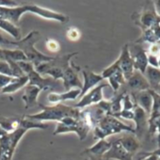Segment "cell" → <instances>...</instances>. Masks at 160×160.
I'll return each mask as SVG.
<instances>
[{
	"mask_svg": "<svg viewBox=\"0 0 160 160\" xmlns=\"http://www.w3.org/2000/svg\"><path fill=\"white\" fill-rule=\"evenodd\" d=\"M39 107L42 108L41 112L35 113V114L25 115V117L30 120L42 122H51V121H55L58 122L66 117H72L75 119H79L80 114H81L80 109H77L73 107L63 105L61 103L51 106V107L42 106L39 104Z\"/></svg>",
	"mask_w": 160,
	"mask_h": 160,
	"instance_id": "obj_1",
	"label": "cell"
},
{
	"mask_svg": "<svg viewBox=\"0 0 160 160\" xmlns=\"http://www.w3.org/2000/svg\"><path fill=\"white\" fill-rule=\"evenodd\" d=\"M40 32L37 30H32L25 38H22L19 41H12V46H16L20 49L25 54L28 61L31 62L35 68L42 63L50 61L54 58L44 55L35 48V43L40 41Z\"/></svg>",
	"mask_w": 160,
	"mask_h": 160,
	"instance_id": "obj_2",
	"label": "cell"
},
{
	"mask_svg": "<svg viewBox=\"0 0 160 160\" xmlns=\"http://www.w3.org/2000/svg\"><path fill=\"white\" fill-rule=\"evenodd\" d=\"M77 55L78 52H72L60 57H54L50 61L37 66L35 70L42 76L48 75L54 80H59L62 78L64 72L71 65L72 58Z\"/></svg>",
	"mask_w": 160,
	"mask_h": 160,
	"instance_id": "obj_3",
	"label": "cell"
},
{
	"mask_svg": "<svg viewBox=\"0 0 160 160\" xmlns=\"http://www.w3.org/2000/svg\"><path fill=\"white\" fill-rule=\"evenodd\" d=\"M92 131H93V138L96 140L106 139L108 137L111 135L118 134L123 131L135 134V129L133 127L124 124L117 118L110 115L104 116L97 122V124L92 128Z\"/></svg>",
	"mask_w": 160,
	"mask_h": 160,
	"instance_id": "obj_4",
	"label": "cell"
},
{
	"mask_svg": "<svg viewBox=\"0 0 160 160\" xmlns=\"http://www.w3.org/2000/svg\"><path fill=\"white\" fill-rule=\"evenodd\" d=\"M18 65L20 66L21 70L28 77V84L32 86H36L41 91H49L53 90L54 88L62 87V83L58 80H54L51 77H44L41 75L36 70L34 65L29 61H19Z\"/></svg>",
	"mask_w": 160,
	"mask_h": 160,
	"instance_id": "obj_5",
	"label": "cell"
},
{
	"mask_svg": "<svg viewBox=\"0 0 160 160\" xmlns=\"http://www.w3.org/2000/svg\"><path fill=\"white\" fill-rule=\"evenodd\" d=\"M131 18L132 21L135 23V25L140 28L141 31L152 28L159 19V17L155 12L153 3L151 1L146 2L145 7L140 12H134Z\"/></svg>",
	"mask_w": 160,
	"mask_h": 160,
	"instance_id": "obj_6",
	"label": "cell"
},
{
	"mask_svg": "<svg viewBox=\"0 0 160 160\" xmlns=\"http://www.w3.org/2000/svg\"><path fill=\"white\" fill-rule=\"evenodd\" d=\"M91 130H92V127L81 118V114H80V118L71 124H63L61 122H58L53 135L57 136L60 134L73 132L78 136L80 140H84L87 138Z\"/></svg>",
	"mask_w": 160,
	"mask_h": 160,
	"instance_id": "obj_7",
	"label": "cell"
},
{
	"mask_svg": "<svg viewBox=\"0 0 160 160\" xmlns=\"http://www.w3.org/2000/svg\"><path fill=\"white\" fill-rule=\"evenodd\" d=\"M108 86V84H107V83L97 85L96 87H94L93 89L89 91L83 97L80 98L79 101L75 104V106L73 108H75L77 109H82V108H86L93 106V105H97L98 103H100L103 100V90H104V88H106Z\"/></svg>",
	"mask_w": 160,
	"mask_h": 160,
	"instance_id": "obj_8",
	"label": "cell"
},
{
	"mask_svg": "<svg viewBox=\"0 0 160 160\" xmlns=\"http://www.w3.org/2000/svg\"><path fill=\"white\" fill-rule=\"evenodd\" d=\"M129 53L133 60L134 69L135 71H138L144 74L147 67H148V60H147V50H145L141 44L134 42L133 44L128 43Z\"/></svg>",
	"mask_w": 160,
	"mask_h": 160,
	"instance_id": "obj_9",
	"label": "cell"
},
{
	"mask_svg": "<svg viewBox=\"0 0 160 160\" xmlns=\"http://www.w3.org/2000/svg\"><path fill=\"white\" fill-rule=\"evenodd\" d=\"M81 70V68L71 63V65L67 68L64 72L62 76V86L63 89L68 92L72 89H79L81 90L83 87L82 80L78 76V72Z\"/></svg>",
	"mask_w": 160,
	"mask_h": 160,
	"instance_id": "obj_10",
	"label": "cell"
},
{
	"mask_svg": "<svg viewBox=\"0 0 160 160\" xmlns=\"http://www.w3.org/2000/svg\"><path fill=\"white\" fill-rule=\"evenodd\" d=\"M81 72L83 75V82H82L83 87L81 89L79 99L81 97H83L89 91H91L92 89L96 87L102 81V80H104L101 74L94 72L89 67H85L84 69H82Z\"/></svg>",
	"mask_w": 160,
	"mask_h": 160,
	"instance_id": "obj_11",
	"label": "cell"
},
{
	"mask_svg": "<svg viewBox=\"0 0 160 160\" xmlns=\"http://www.w3.org/2000/svg\"><path fill=\"white\" fill-rule=\"evenodd\" d=\"M29 12L40 16L43 19H47V20H53V21H57L59 23H67L69 21V17L66 16L63 13L58 12H54L51 11L49 9H45L42 7H40L38 5H29Z\"/></svg>",
	"mask_w": 160,
	"mask_h": 160,
	"instance_id": "obj_12",
	"label": "cell"
},
{
	"mask_svg": "<svg viewBox=\"0 0 160 160\" xmlns=\"http://www.w3.org/2000/svg\"><path fill=\"white\" fill-rule=\"evenodd\" d=\"M118 61H119L120 69H121L125 80H128L135 71L133 60H132V58H131L130 53H129L128 43H126L122 46V51H121V55L118 58Z\"/></svg>",
	"mask_w": 160,
	"mask_h": 160,
	"instance_id": "obj_13",
	"label": "cell"
},
{
	"mask_svg": "<svg viewBox=\"0 0 160 160\" xmlns=\"http://www.w3.org/2000/svg\"><path fill=\"white\" fill-rule=\"evenodd\" d=\"M102 158L107 160H133V155L125 151L119 139H116L114 141H111L110 149L103 155Z\"/></svg>",
	"mask_w": 160,
	"mask_h": 160,
	"instance_id": "obj_14",
	"label": "cell"
},
{
	"mask_svg": "<svg viewBox=\"0 0 160 160\" xmlns=\"http://www.w3.org/2000/svg\"><path fill=\"white\" fill-rule=\"evenodd\" d=\"M125 84L127 88L132 91L131 92H138L151 90L145 75L138 71H134L130 78L126 80Z\"/></svg>",
	"mask_w": 160,
	"mask_h": 160,
	"instance_id": "obj_15",
	"label": "cell"
},
{
	"mask_svg": "<svg viewBox=\"0 0 160 160\" xmlns=\"http://www.w3.org/2000/svg\"><path fill=\"white\" fill-rule=\"evenodd\" d=\"M130 95L132 97L134 104L141 108L146 112V114L150 116L152 108V96L151 94L150 90L138 92H131Z\"/></svg>",
	"mask_w": 160,
	"mask_h": 160,
	"instance_id": "obj_16",
	"label": "cell"
},
{
	"mask_svg": "<svg viewBox=\"0 0 160 160\" xmlns=\"http://www.w3.org/2000/svg\"><path fill=\"white\" fill-rule=\"evenodd\" d=\"M134 122L136 124L135 129V135L138 136V138L141 137L145 131L148 130V120L149 116L146 114V112L139 108L138 106L135 105L134 107Z\"/></svg>",
	"mask_w": 160,
	"mask_h": 160,
	"instance_id": "obj_17",
	"label": "cell"
},
{
	"mask_svg": "<svg viewBox=\"0 0 160 160\" xmlns=\"http://www.w3.org/2000/svg\"><path fill=\"white\" fill-rule=\"evenodd\" d=\"M80 92H81V90H79V89H72L62 93L50 92L47 95V101L51 104L57 105L61 102H65L69 100H76L79 98Z\"/></svg>",
	"mask_w": 160,
	"mask_h": 160,
	"instance_id": "obj_18",
	"label": "cell"
},
{
	"mask_svg": "<svg viewBox=\"0 0 160 160\" xmlns=\"http://www.w3.org/2000/svg\"><path fill=\"white\" fill-rule=\"evenodd\" d=\"M42 91L37 88L36 86H32L28 84L25 87V92L22 97L24 104H25V108H32L36 106H39L38 103V97L39 94Z\"/></svg>",
	"mask_w": 160,
	"mask_h": 160,
	"instance_id": "obj_19",
	"label": "cell"
},
{
	"mask_svg": "<svg viewBox=\"0 0 160 160\" xmlns=\"http://www.w3.org/2000/svg\"><path fill=\"white\" fill-rule=\"evenodd\" d=\"M110 147H111L110 141H108L107 139H100L97 140V142L92 147H89L86 150H84L82 153L102 158L103 155L110 149Z\"/></svg>",
	"mask_w": 160,
	"mask_h": 160,
	"instance_id": "obj_20",
	"label": "cell"
},
{
	"mask_svg": "<svg viewBox=\"0 0 160 160\" xmlns=\"http://www.w3.org/2000/svg\"><path fill=\"white\" fill-rule=\"evenodd\" d=\"M12 156L8 133L0 127V160H12Z\"/></svg>",
	"mask_w": 160,
	"mask_h": 160,
	"instance_id": "obj_21",
	"label": "cell"
},
{
	"mask_svg": "<svg viewBox=\"0 0 160 160\" xmlns=\"http://www.w3.org/2000/svg\"><path fill=\"white\" fill-rule=\"evenodd\" d=\"M119 140L122 146L125 149V151L129 152L131 155H134L141 146L138 139L133 135H125L122 138H119Z\"/></svg>",
	"mask_w": 160,
	"mask_h": 160,
	"instance_id": "obj_22",
	"label": "cell"
},
{
	"mask_svg": "<svg viewBox=\"0 0 160 160\" xmlns=\"http://www.w3.org/2000/svg\"><path fill=\"white\" fill-rule=\"evenodd\" d=\"M28 84V77L27 75H24L22 77H17V78H14L12 81L8 86H6L0 92L2 94H12L25 88Z\"/></svg>",
	"mask_w": 160,
	"mask_h": 160,
	"instance_id": "obj_23",
	"label": "cell"
},
{
	"mask_svg": "<svg viewBox=\"0 0 160 160\" xmlns=\"http://www.w3.org/2000/svg\"><path fill=\"white\" fill-rule=\"evenodd\" d=\"M144 75L150 85V89L155 91L160 85V69L148 66L144 72Z\"/></svg>",
	"mask_w": 160,
	"mask_h": 160,
	"instance_id": "obj_24",
	"label": "cell"
},
{
	"mask_svg": "<svg viewBox=\"0 0 160 160\" xmlns=\"http://www.w3.org/2000/svg\"><path fill=\"white\" fill-rule=\"evenodd\" d=\"M0 29H2L5 32H7L8 34H10L16 41H19L22 39L21 28L19 27H17L16 25H14V24H12L7 20L0 19Z\"/></svg>",
	"mask_w": 160,
	"mask_h": 160,
	"instance_id": "obj_25",
	"label": "cell"
},
{
	"mask_svg": "<svg viewBox=\"0 0 160 160\" xmlns=\"http://www.w3.org/2000/svg\"><path fill=\"white\" fill-rule=\"evenodd\" d=\"M28 130L23 126H19L16 130H14L12 133H8V137H9V141H10V145H11V150L12 152L14 153L15 149L17 147V145L19 144L20 140L22 139V138L25 136V134L28 132Z\"/></svg>",
	"mask_w": 160,
	"mask_h": 160,
	"instance_id": "obj_26",
	"label": "cell"
},
{
	"mask_svg": "<svg viewBox=\"0 0 160 160\" xmlns=\"http://www.w3.org/2000/svg\"><path fill=\"white\" fill-rule=\"evenodd\" d=\"M3 56H4V60H12L15 62L28 61L25 54L18 48L16 49L3 48Z\"/></svg>",
	"mask_w": 160,
	"mask_h": 160,
	"instance_id": "obj_27",
	"label": "cell"
},
{
	"mask_svg": "<svg viewBox=\"0 0 160 160\" xmlns=\"http://www.w3.org/2000/svg\"><path fill=\"white\" fill-rule=\"evenodd\" d=\"M108 79V86H110L115 92H118L120 90L121 86L124 85L126 82V80H125L121 70H118L115 73H113Z\"/></svg>",
	"mask_w": 160,
	"mask_h": 160,
	"instance_id": "obj_28",
	"label": "cell"
},
{
	"mask_svg": "<svg viewBox=\"0 0 160 160\" xmlns=\"http://www.w3.org/2000/svg\"><path fill=\"white\" fill-rule=\"evenodd\" d=\"M21 118H0V127L7 133H12L20 126Z\"/></svg>",
	"mask_w": 160,
	"mask_h": 160,
	"instance_id": "obj_29",
	"label": "cell"
},
{
	"mask_svg": "<svg viewBox=\"0 0 160 160\" xmlns=\"http://www.w3.org/2000/svg\"><path fill=\"white\" fill-rule=\"evenodd\" d=\"M126 91L125 92H122V93H119L117 94L115 97H113L110 101V112H109V115L111 116H114L116 114H118L119 112L122 111V98L125 94Z\"/></svg>",
	"mask_w": 160,
	"mask_h": 160,
	"instance_id": "obj_30",
	"label": "cell"
},
{
	"mask_svg": "<svg viewBox=\"0 0 160 160\" xmlns=\"http://www.w3.org/2000/svg\"><path fill=\"white\" fill-rule=\"evenodd\" d=\"M159 40L155 36L153 30L152 28H149V29L143 30L141 36L139 37V39H138L135 42L139 43V44H140V42H148L150 44H153V43H156Z\"/></svg>",
	"mask_w": 160,
	"mask_h": 160,
	"instance_id": "obj_31",
	"label": "cell"
},
{
	"mask_svg": "<svg viewBox=\"0 0 160 160\" xmlns=\"http://www.w3.org/2000/svg\"><path fill=\"white\" fill-rule=\"evenodd\" d=\"M118 70H121V69H120V66H119V61L117 59L111 65H109L108 67H107L106 69H104L103 72H102V73H101V75H102L103 79H108L113 73H115Z\"/></svg>",
	"mask_w": 160,
	"mask_h": 160,
	"instance_id": "obj_32",
	"label": "cell"
},
{
	"mask_svg": "<svg viewBox=\"0 0 160 160\" xmlns=\"http://www.w3.org/2000/svg\"><path fill=\"white\" fill-rule=\"evenodd\" d=\"M66 38L70 42H77L80 38H81V32H80V30L77 28L72 27L67 29Z\"/></svg>",
	"mask_w": 160,
	"mask_h": 160,
	"instance_id": "obj_33",
	"label": "cell"
},
{
	"mask_svg": "<svg viewBox=\"0 0 160 160\" xmlns=\"http://www.w3.org/2000/svg\"><path fill=\"white\" fill-rule=\"evenodd\" d=\"M134 107H135V104L132 100L130 93L125 92L122 98V110H133Z\"/></svg>",
	"mask_w": 160,
	"mask_h": 160,
	"instance_id": "obj_34",
	"label": "cell"
},
{
	"mask_svg": "<svg viewBox=\"0 0 160 160\" xmlns=\"http://www.w3.org/2000/svg\"><path fill=\"white\" fill-rule=\"evenodd\" d=\"M45 47L48 49V51L53 52V53H57L60 49V45L58 42L54 39H48L45 42Z\"/></svg>",
	"mask_w": 160,
	"mask_h": 160,
	"instance_id": "obj_35",
	"label": "cell"
},
{
	"mask_svg": "<svg viewBox=\"0 0 160 160\" xmlns=\"http://www.w3.org/2000/svg\"><path fill=\"white\" fill-rule=\"evenodd\" d=\"M0 73L8 75V76H11V77H13L12 76V72L11 66H10V64H9L8 61L0 59Z\"/></svg>",
	"mask_w": 160,
	"mask_h": 160,
	"instance_id": "obj_36",
	"label": "cell"
},
{
	"mask_svg": "<svg viewBox=\"0 0 160 160\" xmlns=\"http://www.w3.org/2000/svg\"><path fill=\"white\" fill-rule=\"evenodd\" d=\"M158 58L155 55L147 53V60H148V66H151L152 68H159V63H158ZM160 69V68H159Z\"/></svg>",
	"mask_w": 160,
	"mask_h": 160,
	"instance_id": "obj_37",
	"label": "cell"
},
{
	"mask_svg": "<svg viewBox=\"0 0 160 160\" xmlns=\"http://www.w3.org/2000/svg\"><path fill=\"white\" fill-rule=\"evenodd\" d=\"M13 79H14L13 77L0 73V92H1L6 86H8Z\"/></svg>",
	"mask_w": 160,
	"mask_h": 160,
	"instance_id": "obj_38",
	"label": "cell"
},
{
	"mask_svg": "<svg viewBox=\"0 0 160 160\" xmlns=\"http://www.w3.org/2000/svg\"><path fill=\"white\" fill-rule=\"evenodd\" d=\"M113 117H115V118H123V119H126V120H134V110H122L121 112L114 115Z\"/></svg>",
	"mask_w": 160,
	"mask_h": 160,
	"instance_id": "obj_39",
	"label": "cell"
},
{
	"mask_svg": "<svg viewBox=\"0 0 160 160\" xmlns=\"http://www.w3.org/2000/svg\"><path fill=\"white\" fill-rule=\"evenodd\" d=\"M147 53H150V54H152V55H155V56L159 57L160 56V46H159V44L157 42L153 43V44H151L149 50L147 51Z\"/></svg>",
	"mask_w": 160,
	"mask_h": 160,
	"instance_id": "obj_40",
	"label": "cell"
},
{
	"mask_svg": "<svg viewBox=\"0 0 160 160\" xmlns=\"http://www.w3.org/2000/svg\"><path fill=\"white\" fill-rule=\"evenodd\" d=\"M6 46H12V41L8 40L3 35L0 34V48H4Z\"/></svg>",
	"mask_w": 160,
	"mask_h": 160,
	"instance_id": "obj_41",
	"label": "cell"
},
{
	"mask_svg": "<svg viewBox=\"0 0 160 160\" xmlns=\"http://www.w3.org/2000/svg\"><path fill=\"white\" fill-rule=\"evenodd\" d=\"M140 158H143V160H159V157L153 154H149L148 152H142L140 154Z\"/></svg>",
	"mask_w": 160,
	"mask_h": 160,
	"instance_id": "obj_42",
	"label": "cell"
},
{
	"mask_svg": "<svg viewBox=\"0 0 160 160\" xmlns=\"http://www.w3.org/2000/svg\"><path fill=\"white\" fill-rule=\"evenodd\" d=\"M153 7L155 10V12L157 14V16H160V0H157V1L153 2Z\"/></svg>",
	"mask_w": 160,
	"mask_h": 160,
	"instance_id": "obj_43",
	"label": "cell"
},
{
	"mask_svg": "<svg viewBox=\"0 0 160 160\" xmlns=\"http://www.w3.org/2000/svg\"><path fill=\"white\" fill-rule=\"evenodd\" d=\"M148 153H149V154H153V155H156V156H158V157L160 158V147H158L156 150H154V151H152V152H149Z\"/></svg>",
	"mask_w": 160,
	"mask_h": 160,
	"instance_id": "obj_44",
	"label": "cell"
},
{
	"mask_svg": "<svg viewBox=\"0 0 160 160\" xmlns=\"http://www.w3.org/2000/svg\"><path fill=\"white\" fill-rule=\"evenodd\" d=\"M0 59L4 60V56H3V48H0Z\"/></svg>",
	"mask_w": 160,
	"mask_h": 160,
	"instance_id": "obj_45",
	"label": "cell"
},
{
	"mask_svg": "<svg viewBox=\"0 0 160 160\" xmlns=\"http://www.w3.org/2000/svg\"><path fill=\"white\" fill-rule=\"evenodd\" d=\"M154 92H155L156 93H158V94L160 95V85H159V86L157 87V89H156V90H155Z\"/></svg>",
	"mask_w": 160,
	"mask_h": 160,
	"instance_id": "obj_46",
	"label": "cell"
},
{
	"mask_svg": "<svg viewBox=\"0 0 160 160\" xmlns=\"http://www.w3.org/2000/svg\"><path fill=\"white\" fill-rule=\"evenodd\" d=\"M158 63H159V68H160V56H159V58H158Z\"/></svg>",
	"mask_w": 160,
	"mask_h": 160,
	"instance_id": "obj_47",
	"label": "cell"
},
{
	"mask_svg": "<svg viewBox=\"0 0 160 160\" xmlns=\"http://www.w3.org/2000/svg\"><path fill=\"white\" fill-rule=\"evenodd\" d=\"M158 24H159V26H160V18L158 19Z\"/></svg>",
	"mask_w": 160,
	"mask_h": 160,
	"instance_id": "obj_48",
	"label": "cell"
},
{
	"mask_svg": "<svg viewBox=\"0 0 160 160\" xmlns=\"http://www.w3.org/2000/svg\"><path fill=\"white\" fill-rule=\"evenodd\" d=\"M85 160H88V159H85Z\"/></svg>",
	"mask_w": 160,
	"mask_h": 160,
	"instance_id": "obj_49",
	"label": "cell"
},
{
	"mask_svg": "<svg viewBox=\"0 0 160 160\" xmlns=\"http://www.w3.org/2000/svg\"><path fill=\"white\" fill-rule=\"evenodd\" d=\"M159 18H160V16H159Z\"/></svg>",
	"mask_w": 160,
	"mask_h": 160,
	"instance_id": "obj_50",
	"label": "cell"
},
{
	"mask_svg": "<svg viewBox=\"0 0 160 160\" xmlns=\"http://www.w3.org/2000/svg\"><path fill=\"white\" fill-rule=\"evenodd\" d=\"M159 160H160V158H159Z\"/></svg>",
	"mask_w": 160,
	"mask_h": 160,
	"instance_id": "obj_51",
	"label": "cell"
}]
</instances>
